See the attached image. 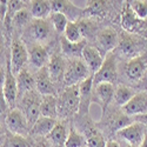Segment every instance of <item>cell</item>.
<instances>
[{"instance_id": "cell-8", "label": "cell", "mask_w": 147, "mask_h": 147, "mask_svg": "<svg viewBox=\"0 0 147 147\" xmlns=\"http://www.w3.org/2000/svg\"><path fill=\"white\" fill-rule=\"evenodd\" d=\"M114 86L111 82H101L94 86V93L93 98L96 100V102L100 105L102 115L106 113V109L108 108L109 104L113 101V95H114Z\"/></svg>"}, {"instance_id": "cell-38", "label": "cell", "mask_w": 147, "mask_h": 147, "mask_svg": "<svg viewBox=\"0 0 147 147\" xmlns=\"http://www.w3.org/2000/svg\"><path fill=\"white\" fill-rule=\"evenodd\" d=\"M8 104L5 99V96H4V93H3V88H0V115H7V108H8Z\"/></svg>"}, {"instance_id": "cell-9", "label": "cell", "mask_w": 147, "mask_h": 147, "mask_svg": "<svg viewBox=\"0 0 147 147\" xmlns=\"http://www.w3.org/2000/svg\"><path fill=\"white\" fill-rule=\"evenodd\" d=\"M121 108L124 114H126L127 117L146 114L147 113V92L136 93V95Z\"/></svg>"}, {"instance_id": "cell-29", "label": "cell", "mask_w": 147, "mask_h": 147, "mask_svg": "<svg viewBox=\"0 0 147 147\" xmlns=\"http://www.w3.org/2000/svg\"><path fill=\"white\" fill-rule=\"evenodd\" d=\"M139 18L134 14V12L132 11L131 6H126L124 8V12H122L121 16V25L124 28H126L127 31H133V28L137 26Z\"/></svg>"}, {"instance_id": "cell-20", "label": "cell", "mask_w": 147, "mask_h": 147, "mask_svg": "<svg viewBox=\"0 0 147 147\" xmlns=\"http://www.w3.org/2000/svg\"><path fill=\"white\" fill-rule=\"evenodd\" d=\"M65 67H66L65 60L59 54H54L53 57H51L50 61H48V64H47V69L50 72L52 79L55 81L60 80V79H64Z\"/></svg>"}, {"instance_id": "cell-27", "label": "cell", "mask_w": 147, "mask_h": 147, "mask_svg": "<svg viewBox=\"0 0 147 147\" xmlns=\"http://www.w3.org/2000/svg\"><path fill=\"white\" fill-rule=\"evenodd\" d=\"M0 147H31V144L24 136H18L9 132L4 137Z\"/></svg>"}, {"instance_id": "cell-21", "label": "cell", "mask_w": 147, "mask_h": 147, "mask_svg": "<svg viewBox=\"0 0 147 147\" xmlns=\"http://www.w3.org/2000/svg\"><path fill=\"white\" fill-rule=\"evenodd\" d=\"M40 117L55 119L58 117V99L54 95H44L40 102Z\"/></svg>"}, {"instance_id": "cell-48", "label": "cell", "mask_w": 147, "mask_h": 147, "mask_svg": "<svg viewBox=\"0 0 147 147\" xmlns=\"http://www.w3.org/2000/svg\"><path fill=\"white\" fill-rule=\"evenodd\" d=\"M144 115H145V117H146V119H147V113H146V114H144Z\"/></svg>"}, {"instance_id": "cell-44", "label": "cell", "mask_w": 147, "mask_h": 147, "mask_svg": "<svg viewBox=\"0 0 147 147\" xmlns=\"http://www.w3.org/2000/svg\"><path fill=\"white\" fill-rule=\"evenodd\" d=\"M35 147H51V146H48L46 142H39Z\"/></svg>"}, {"instance_id": "cell-36", "label": "cell", "mask_w": 147, "mask_h": 147, "mask_svg": "<svg viewBox=\"0 0 147 147\" xmlns=\"http://www.w3.org/2000/svg\"><path fill=\"white\" fill-rule=\"evenodd\" d=\"M30 12L24 7V8H21L19 12H17V14L14 16V18H13V22H14V25H17V26H19V27H21V26H25L26 24L30 21Z\"/></svg>"}, {"instance_id": "cell-31", "label": "cell", "mask_w": 147, "mask_h": 147, "mask_svg": "<svg viewBox=\"0 0 147 147\" xmlns=\"http://www.w3.org/2000/svg\"><path fill=\"white\" fill-rule=\"evenodd\" d=\"M119 51L121 52V54H124L128 58H134L137 53V45L131 38H127V36H124L118 45Z\"/></svg>"}, {"instance_id": "cell-13", "label": "cell", "mask_w": 147, "mask_h": 147, "mask_svg": "<svg viewBox=\"0 0 147 147\" xmlns=\"http://www.w3.org/2000/svg\"><path fill=\"white\" fill-rule=\"evenodd\" d=\"M35 88L42 95H54L55 86L53 84V79L47 69V66L39 69L35 76Z\"/></svg>"}, {"instance_id": "cell-10", "label": "cell", "mask_w": 147, "mask_h": 147, "mask_svg": "<svg viewBox=\"0 0 147 147\" xmlns=\"http://www.w3.org/2000/svg\"><path fill=\"white\" fill-rule=\"evenodd\" d=\"M52 12H60L67 17L69 21H76L82 13L84 9L76 6L71 0H51Z\"/></svg>"}, {"instance_id": "cell-12", "label": "cell", "mask_w": 147, "mask_h": 147, "mask_svg": "<svg viewBox=\"0 0 147 147\" xmlns=\"http://www.w3.org/2000/svg\"><path fill=\"white\" fill-rule=\"evenodd\" d=\"M96 41L105 52H112L119 45V36L113 27H104L96 34Z\"/></svg>"}, {"instance_id": "cell-14", "label": "cell", "mask_w": 147, "mask_h": 147, "mask_svg": "<svg viewBox=\"0 0 147 147\" xmlns=\"http://www.w3.org/2000/svg\"><path fill=\"white\" fill-rule=\"evenodd\" d=\"M52 25L46 19H35L30 26V35L38 42H45L48 40L52 33Z\"/></svg>"}, {"instance_id": "cell-4", "label": "cell", "mask_w": 147, "mask_h": 147, "mask_svg": "<svg viewBox=\"0 0 147 147\" xmlns=\"http://www.w3.org/2000/svg\"><path fill=\"white\" fill-rule=\"evenodd\" d=\"M5 122L8 128V132L18 134V136L25 137L31 129L25 113L18 108H12L11 111H8L5 118Z\"/></svg>"}, {"instance_id": "cell-17", "label": "cell", "mask_w": 147, "mask_h": 147, "mask_svg": "<svg viewBox=\"0 0 147 147\" xmlns=\"http://www.w3.org/2000/svg\"><path fill=\"white\" fill-rule=\"evenodd\" d=\"M147 68L146 61L142 57H134L132 58L125 67L126 77L132 81H138L145 74V71Z\"/></svg>"}, {"instance_id": "cell-32", "label": "cell", "mask_w": 147, "mask_h": 147, "mask_svg": "<svg viewBox=\"0 0 147 147\" xmlns=\"http://www.w3.org/2000/svg\"><path fill=\"white\" fill-rule=\"evenodd\" d=\"M65 147H86V140L81 133L72 128L68 132V136L65 142Z\"/></svg>"}, {"instance_id": "cell-5", "label": "cell", "mask_w": 147, "mask_h": 147, "mask_svg": "<svg viewBox=\"0 0 147 147\" xmlns=\"http://www.w3.org/2000/svg\"><path fill=\"white\" fill-rule=\"evenodd\" d=\"M28 61V50L24 45V42L19 39H13L11 45V55H9V64L11 69L14 74L24 69L26 63Z\"/></svg>"}, {"instance_id": "cell-15", "label": "cell", "mask_w": 147, "mask_h": 147, "mask_svg": "<svg viewBox=\"0 0 147 147\" xmlns=\"http://www.w3.org/2000/svg\"><path fill=\"white\" fill-rule=\"evenodd\" d=\"M33 92V91H32ZM32 92L26 93V96L24 99L25 104V115L30 124V127L34 125V122L40 118V102L39 99Z\"/></svg>"}, {"instance_id": "cell-41", "label": "cell", "mask_w": 147, "mask_h": 147, "mask_svg": "<svg viewBox=\"0 0 147 147\" xmlns=\"http://www.w3.org/2000/svg\"><path fill=\"white\" fill-rule=\"evenodd\" d=\"M4 45H5V41H4V36H3V34L0 33V55L3 54V52H4Z\"/></svg>"}, {"instance_id": "cell-28", "label": "cell", "mask_w": 147, "mask_h": 147, "mask_svg": "<svg viewBox=\"0 0 147 147\" xmlns=\"http://www.w3.org/2000/svg\"><path fill=\"white\" fill-rule=\"evenodd\" d=\"M64 38L69 42H80L82 41V34L79 27V24L76 21H69L64 31Z\"/></svg>"}, {"instance_id": "cell-26", "label": "cell", "mask_w": 147, "mask_h": 147, "mask_svg": "<svg viewBox=\"0 0 147 147\" xmlns=\"http://www.w3.org/2000/svg\"><path fill=\"white\" fill-rule=\"evenodd\" d=\"M134 95H136V92H134L131 87L125 86V85H119V86H117V88L114 90L113 101L115 102L117 106L122 107L124 105H126Z\"/></svg>"}, {"instance_id": "cell-16", "label": "cell", "mask_w": 147, "mask_h": 147, "mask_svg": "<svg viewBox=\"0 0 147 147\" xmlns=\"http://www.w3.org/2000/svg\"><path fill=\"white\" fill-rule=\"evenodd\" d=\"M27 50H28V61L33 67L40 69L47 66L48 61H50V55H48L47 50L42 45L39 44L32 45Z\"/></svg>"}, {"instance_id": "cell-22", "label": "cell", "mask_w": 147, "mask_h": 147, "mask_svg": "<svg viewBox=\"0 0 147 147\" xmlns=\"http://www.w3.org/2000/svg\"><path fill=\"white\" fill-rule=\"evenodd\" d=\"M51 13L52 7L48 0H32L31 14L34 19H46Z\"/></svg>"}, {"instance_id": "cell-3", "label": "cell", "mask_w": 147, "mask_h": 147, "mask_svg": "<svg viewBox=\"0 0 147 147\" xmlns=\"http://www.w3.org/2000/svg\"><path fill=\"white\" fill-rule=\"evenodd\" d=\"M117 78H118L117 59H115L114 53L109 52L105 57L101 67L98 69V72H95L93 74V82H94V86L101 82L113 84L114 81H117Z\"/></svg>"}, {"instance_id": "cell-1", "label": "cell", "mask_w": 147, "mask_h": 147, "mask_svg": "<svg viewBox=\"0 0 147 147\" xmlns=\"http://www.w3.org/2000/svg\"><path fill=\"white\" fill-rule=\"evenodd\" d=\"M80 108L79 86H68L58 99V115L68 118L74 115Z\"/></svg>"}, {"instance_id": "cell-19", "label": "cell", "mask_w": 147, "mask_h": 147, "mask_svg": "<svg viewBox=\"0 0 147 147\" xmlns=\"http://www.w3.org/2000/svg\"><path fill=\"white\" fill-rule=\"evenodd\" d=\"M57 119L53 118H47V117H40L38 120L34 122V125L31 127V133L34 136H39V137H47L50 132L57 125Z\"/></svg>"}, {"instance_id": "cell-25", "label": "cell", "mask_w": 147, "mask_h": 147, "mask_svg": "<svg viewBox=\"0 0 147 147\" xmlns=\"http://www.w3.org/2000/svg\"><path fill=\"white\" fill-rule=\"evenodd\" d=\"M85 41H80V42H69L67 41L65 38L61 39V50L63 53L68 57L69 59H76V58H81L82 54V50L85 47Z\"/></svg>"}, {"instance_id": "cell-43", "label": "cell", "mask_w": 147, "mask_h": 147, "mask_svg": "<svg viewBox=\"0 0 147 147\" xmlns=\"http://www.w3.org/2000/svg\"><path fill=\"white\" fill-rule=\"evenodd\" d=\"M139 147H147V131H146V134H145V137H144V140L141 141V144H140Z\"/></svg>"}, {"instance_id": "cell-47", "label": "cell", "mask_w": 147, "mask_h": 147, "mask_svg": "<svg viewBox=\"0 0 147 147\" xmlns=\"http://www.w3.org/2000/svg\"><path fill=\"white\" fill-rule=\"evenodd\" d=\"M21 1H22V3H25V4H26V3L28 1V0H21Z\"/></svg>"}, {"instance_id": "cell-39", "label": "cell", "mask_w": 147, "mask_h": 147, "mask_svg": "<svg viewBox=\"0 0 147 147\" xmlns=\"http://www.w3.org/2000/svg\"><path fill=\"white\" fill-rule=\"evenodd\" d=\"M8 8V0H0V20H5Z\"/></svg>"}, {"instance_id": "cell-30", "label": "cell", "mask_w": 147, "mask_h": 147, "mask_svg": "<svg viewBox=\"0 0 147 147\" xmlns=\"http://www.w3.org/2000/svg\"><path fill=\"white\" fill-rule=\"evenodd\" d=\"M48 18H50L51 25L53 26V28L58 33H64L67 24L69 22L67 17L65 14H63V13H60V12H52Z\"/></svg>"}, {"instance_id": "cell-23", "label": "cell", "mask_w": 147, "mask_h": 147, "mask_svg": "<svg viewBox=\"0 0 147 147\" xmlns=\"http://www.w3.org/2000/svg\"><path fill=\"white\" fill-rule=\"evenodd\" d=\"M85 140H86V147H106V141L104 136L95 127L86 126L85 127Z\"/></svg>"}, {"instance_id": "cell-33", "label": "cell", "mask_w": 147, "mask_h": 147, "mask_svg": "<svg viewBox=\"0 0 147 147\" xmlns=\"http://www.w3.org/2000/svg\"><path fill=\"white\" fill-rule=\"evenodd\" d=\"M24 5H25V3H22L21 0H8V8L5 17V22L7 21L9 24L11 21H13V18L17 14V12L24 8Z\"/></svg>"}, {"instance_id": "cell-37", "label": "cell", "mask_w": 147, "mask_h": 147, "mask_svg": "<svg viewBox=\"0 0 147 147\" xmlns=\"http://www.w3.org/2000/svg\"><path fill=\"white\" fill-rule=\"evenodd\" d=\"M78 24H79V27H80L82 36L91 35V33L94 32V26H93V24L90 20H81Z\"/></svg>"}, {"instance_id": "cell-45", "label": "cell", "mask_w": 147, "mask_h": 147, "mask_svg": "<svg viewBox=\"0 0 147 147\" xmlns=\"http://www.w3.org/2000/svg\"><path fill=\"white\" fill-rule=\"evenodd\" d=\"M3 139H4V138L1 137V131H0V144H1V141H3Z\"/></svg>"}, {"instance_id": "cell-42", "label": "cell", "mask_w": 147, "mask_h": 147, "mask_svg": "<svg viewBox=\"0 0 147 147\" xmlns=\"http://www.w3.org/2000/svg\"><path fill=\"white\" fill-rule=\"evenodd\" d=\"M106 147H121L117 141L114 140H111V141H107L106 142Z\"/></svg>"}, {"instance_id": "cell-24", "label": "cell", "mask_w": 147, "mask_h": 147, "mask_svg": "<svg viewBox=\"0 0 147 147\" xmlns=\"http://www.w3.org/2000/svg\"><path fill=\"white\" fill-rule=\"evenodd\" d=\"M17 81H18V91L21 93H28L32 92L35 87V79L32 77V74L27 69H21L17 74Z\"/></svg>"}, {"instance_id": "cell-46", "label": "cell", "mask_w": 147, "mask_h": 147, "mask_svg": "<svg viewBox=\"0 0 147 147\" xmlns=\"http://www.w3.org/2000/svg\"><path fill=\"white\" fill-rule=\"evenodd\" d=\"M126 147H138V146H133V145H128V144H127Z\"/></svg>"}, {"instance_id": "cell-40", "label": "cell", "mask_w": 147, "mask_h": 147, "mask_svg": "<svg viewBox=\"0 0 147 147\" xmlns=\"http://www.w3.org/2000/svg\"><path fill=\"white\" fill-rule=\"evenodd\" d=\"M5 78H6V73L1 67H0V88H3V86H4Z\"/></svg>"}, {"instance_id": "cell-18", "label": "cell", "mask_w": 147, "mask_h": 147, "mask_svg": "<svg viewBox=\"0 0 147 147\" xmlns=\"http://www.w3.org/2000/svg\"><path fill=\"white\" fill-rule=\"evenodd\" d=\"M68 136L67 127L64 122H57L54 128L46 137L51 147H65V142Z\"/></svg>"}, {"instance_id": "cell-11", "label": "cell", "mask_w": 147, "mask_h": 147, "mask_svg": "<svg viewBox=\"0 0 147 147\" xmlns=\"http://www.w3.org/2000/svg\"><path fill=\"white\" fill-rule=\"evenodd\" d=\"M81 58L85 61V64L87 65V67L90 68L92 74L98 72V69L101 67V65L104 63V59H105L104 55L101 54V52L98 50L96 47L91 46V45H85Z\"/></svg>"}, {"instance_id": "cell-34", "label": "cell", "mask_w": 147, "mask_h": 147, "mask_svg": "<svg viewBox=\"0 0 147 147\" xmlns=\"http://www.w3.org/2000/svg\"><path fill=\"white\" fill-rule=\"evenodd\" d=\"M129 6L139 19H144L147 17V1L145 0H133Z\"/></svg>"}, {"instance_id": "cell-2", "label": "cell", "mask_w": 147, "mask_h": 147, "mask_svg": "<svg viewBox=\"0 0 147 147\" xmlns=\"http://www.w3.org/2000/svg\"><path fill=\"white\" fill-rule=\"evenodd\" d=\"M91 76V71L87 67V65L85 64V61L81 58H76L71 59L68 63H66L63 80L67 87L77 86Z\"/></svg>"}, {"instance_id": "cell-7", "label": "cell", "mask_w": 147, "mask_h": 147, "mask_svg": "<svg viewBox=\"0 0 147 147\" xmlns=\"http://www.w3.org/2000/svg\"><path fill=\"white\" fill-rule=\"evenodd\" d=\"M3 93L5 99L9 106V108H14L17 96H18V81L14 76V73L11 69V64H9V58L7 59V66H6V78L3 86Z\"/></svg>"}, {"instance_id": "cell-6", "label": "cell", "mask_w": 147, "mask_h": 147, "mask_svg": "<svg viewBox=\"0 0 147 147\" xmlns=\"http://www.w3.org/2000/svg\"><path fill=\"white\" fill-rule=\"evenodd\" d=\"M146 131L147 129L145 125H142L141 122H132V124H128L127 126L117 131V134L126 144L139 147L141 141L144 140Z\"/></svg>"}, {"instance_id": "cell-35", "label": "cell", "mask_w": 147, "mask_h": 147, "mask_svg": "<svg viewBox=\"0 0 147 147\" xmlns=\"http://www.w3.org/2000/svg\"><path fill=\"white\" fill-rule=\"evenodd\" d=\"M105 0H90L87 5V11L93 16H100L105 11Z\"/></svg>"}]
</instances>
